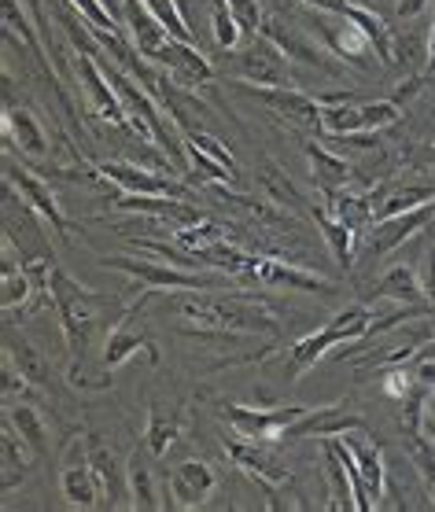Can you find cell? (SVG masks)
<instances>
[{
  "mask_svg": "<svg viewBox=\"0 0 435 512\" xmlns=\"http://www.w3.org/2000/svg\"><path fill=\"white\" fill-rule=\"evenodd\" d=\"M181 317L207 332H273L277 317L262 299H247L244 291L233 295H211V299H185Z\"/></svg>",
  "mask_w": 435,
  "mask_h": 512,
  "instance_id": "6da1fadb",
  "label": "cell"
},
{
  "mask_svg": "<svg viewBox=\"0 0 435 512\" xmlns=\"http://www.w3.org/2000/svg\"><path fill=\"white\" fill-rule=\"evenodd\" d=\"M107 269H122L130 273L144 291H222L229 284H236V277L222 273L211 277L207 269H181L166 258H141V255H107Z\"/></svg>",
  "mask_w": 435,
  "mask_h": 512,
  "instance_id": "7a4b0ae2",
  "label": "cell"
},
{
  "mask_svg": "<svg viewBox=\"0 0 435 512\" xmlns=\"http://www.w3.org/2000/svg\"><path fill=\"white\" fill-rule=\"evenodd\" d=\"M52 306H56L59 314V328H63L67 350H71L74 358H85V347H89L96 317L104 310V299L56 266V273H52Z\"/></svg>",
  "mask_w": 435,
  "mask_h": 512,
  "instance_id": "3957f363",
  "label": "cell"
},
{
  "mask_svg": "<svg viewBox=\"0 0 435 512\" xmlns=\"http://www.w3.org/2000/svg\"><path fill=\"white\" fill-rule=\"evenodd\" d=\"M373 325H377V317H373V310H369L365 303L347 306L343 314L332 317L329 325H321L318 332H310V336H303L299 343H295L292 347V376H303L306 369H314L329 350L362 343Z\"/></svg>",
  "mask_w": 435,
  "mask_h": 512,
  "instance_id": "277c9868",
  "label": "cell"
},
{
  "mask_svg": "<svg viewBox=\"0 0 435 512\" xmlns=\"http://www.w3.org/2000/svg\"><path fill=\"white\" fill-rule=\"evenodd\" d=\"M233 70L240 82L255 85V89H295L292 74H288V56H284L281 48L273 45L266 34H255L251 37V45L236 52Z\"/></svg>",
  "mask_w": 435,
  "mask_h": 512,
  "instance_id": "5b68a950",
  "label": "cell"
},
{
  "mask_svg": "<svg viewBox=\"0 0 435 512\" xmlns=\"http://www.w3.org/2000/svg\"><path fill=\"white\" fill-rule=\"evenodd\" d=\"M225 454L233 457V465L240 468V472H247L255 483H262L266 494H273V490L284 487V483L292 479V465H288L266 439H251V435H240V431H236V435L225 439Z\"/></svg>",
  "mask_w": 435,
  "mask_h": 512,
  "instance_id": "8992f818",
  "label": "cell"
},
{
  "mask_svg": "<svg viewBox=\"0 0 435 512\" xmlns=\"http://www.w3.org/2000/svg\"><path fill=\"white\" fill-rule=\"evenodd\" d=\"M93 170L104 177L107 185L122 188V192H133V196H174V199H192V192L181 181L177 174H163V170H148V166H137V163H93Z\"/></svg>",
  "mask_w": 435,
  "mask_h": 512,
  "instance_id": "52a82bcc",
  "label": "cell"
},
{
  "mask_svg": "<svg viewBox=\"0 0 435 512\" xmlns=\"http://www.w3.org/2000/svg\"><path fill=\"white\" fill-rule=\"evenodd\" d=\"M4 185L12 188V192H19V199L34 210L37 218H41V222H45L59 240H67V236H71V225H67V218H63L56 196L48 192V185L34 174V170H26V166L15 163L12 155L4 159Z\"/></svg>",
  "mask_w": 435,
  "mask_h": 512,
  "instance_id": "ba28073f",
  "label": "cell"
},
{
  "mask_svg": "<svg viewBox=\"0 0 435 512\" xmlns=\"http://www.w3.org/2000/svg\"><path fill=\"white\" fill-rule=\"evenodd\" d=\"M74 70H78V82H82L85 96H89V107H93L96 115L111 122V126H122V129H133L130 126V115H126V107L118 100L115 85L107 82L104 67H100V59L82 52V48H74Z\"/></svg>",
  "mask_w": 435,
  "mask_h": 512,
  "instance_id": "9c48e42d",
  "label": "cell"
},
{
  "mask_svg": "<svg viewBox=\"0 0 435 512\" xmlns=\"http://www.w3.org/2000/svg\"><path fill=\"white\" fill-rule=\"evenodd\" d=\"M432 222H435V199L432 203H424V207L406 210V214H395V218H388V222H373L369 225V236H365V255L369 258L391 255V251H399L406 240L424 233Z\"/></svg>",
  "mask_w": 435,
  "mask_h": 512,
  "instance_id": "30bf717a",
  "label": "cell"
},
{
  "mask_svg": "<svg viewBox=\"0 0 435 512\" xmlns=\"http://www.w3.org/2000/svg\"><path fill=\"white\" fill-rule=\"evenodd\" d=\"M303 406H273V409H251V406H222V417L233 424L240 435H251V439H266V443H277L284 439V431L292 428L295 420L303 417Z\"/></svg>",
  "mask_w": 435,
  "mask_h": 512,
  "instance_id": "8fae6325",
  "label": "cell"
},
{
  "mask_svg": "<svg viewBox=\"0 0 435 512\" xmlns=\"http://www.w3.org/2000/svg\"><path fill=\"white\" fill-rule=\"evenodd\" d=\"M59 490H63L71 509H107L104 487H100V479L89 465L85 443L71 446V457L63 461V472H59Z\"/></svg>",
  "mask_w": 435,
  "mask_h": 512,
  "instance_id": "7c38bea8",
  "label": "cell"
},
{
  "mask_svg": "<svg viewBox=\"0 0 435 512\" xmlns=\"http://www.w3.org/2000/svg\"><path fill=\"white\" fill-rule=\"evenodd\" d=\"M214 490H218V472L207 461H196V457L181 461L166 479V494H170L174 509H200L214 498Z\"/></svg>",
  "mask_w": 435,
  "mask_h": 512,
  "instance_id": "4fadbf2b",
  "label": "cell"
},
{
  "mask_svg": "<svg viewBox=\"0 0 435 512\" xmlns=\"http://www.w3.org/2000/svg\"><path fill=\"white\" fill-rule=\"evenodd\" d=\"M85 454H89V465H93L100 487H104L107 509H126L133 505L130 494V468H122L118 454L100 439V435H85Z\"/></svg>",
  "mask_w": 435,
  "mask_h": 512,
  "instance_id": "5bb4252c",
  "label": "cell"
},
{
  "mask_svg": "<svg viewBox=\"0 0 435 512\" xmlns=\"http://www.w3.org/2000/svg\"><path fill=\"white\" fill-rule=\"evenodd\" d=\"M347 431H369V424L347 406H321L306 409L303 417L284 431V439H336V435H347Z\"/></svg>",
  "mask_w": 435,
  "mask_h": 512,
  "instance_id": "9a60e30c",
  "label": "cell"
},
{
  "mask_svg": "<svg viewBox=\"0 0 435 512\" xmlns=\"http://www.w3.org/2000/svg\"><path fill=\"white\" fill-rule=\"evenodd\" d=\"M314 30H318L321 45L329 48L332 56L354 59V63H365V56H373L369 37H365L343 12H318L314 15Z\"/></svg>",
  "mask_w": 435,
  "mask_h": 512,
  "instance_id": "2e32d148",
  "label": "cell"
},
{
  "mask_svg": "<svg viewBox=\"0 0 435 512\" xmlns=\"http://www.w3.org/2000/svg\"><path fill=\"white\" fill-rule=\"evenodd\" d=\"M155 63H159L181 89L214 82V63L203 56L196 45H189V41H174V37H170V41L163 45V52L155 56Z\"/></svg>",
  "mask_w": 435,
  "mask_h": 512,
  "instance_id": "e0dca14e",
  "label": "cell"
},
{
  "mask_svg": "<svg viewBox=\"0 0 435 512\" xmlns=\"http://www.w3.org/2000/svg\"><path fill=\"white\" fill-rule=\"evenodd\" d=\"M122 26H126L130 45L137 48V56L141 59H155L159 52H163L166 41H170L166 26L155 19L152 8H148L144 0H126V4H122Z\"/></svg>",
  "mask_w": 435,
  "mask_h": 512,
  "instance_id": "ac0fdd59",
  "label": "cell"
},
{
  "mask_svg": "<svg viewBox=\"0 0 435 512\" xmlns=\"http://www.w3.org/2000/svg\"><path fill=\"white\" fill-rule=\"evenodd\" d=\"M137 306H141V303H137ZM137 306H133L130 314H126L115 328H111V336H107V343H104V358H100V361H104L111 373H115L118 365H126V361H130L137 350H141V354H148V361H152V365H159V347H155L152 339L144 336L141 328H133Z\"/></svg>",
  "mask_w": 435,
  "mask_h": 512,
  "instance_id": "d6986e66",
  "label": "cell"
},
{
  "mask_svg": "<svg viewBox=\"0 0 435 512\" xmlns=\"http://www.w3.org/2000/svg\"><path fill=\"white\" fill-rule=\"evenodd\" d=\"M255 280H259V284H281V288L310 291V295H332V291H336V284H332V280L318 277V273H310L306 266H292V262L266 258V255H259Z\"/></svg>",
  "mask_w": 435,
  "mask_h": 512,
  "instance_id": "ffe728a7",
  "label": "cell"
},
{
  "mask_svg": "<svg viewBox=\"0 0 435 512\" xmlns=\"http://www.w3.org/2000/svg\"><path fill=\"white\" fill-rule=\"evenodd\" d=\"M4 140L12 148H19L23 155H30V159H48V152H52L45 129H41V122H37V115L30 107L4 104Z\"/></svg>",
  "mask_w": 435,
  "mask_h": 512,
  "instance_id": "44dd1931",
  "label": "cell"
},
{
  "mask_svg": "<svg viewBox=\"0 0 435 512\" xmlns=\"http://www.w3.org/2000/svg\"><path fill=\"white\" fill-rule=\"evenodd\" d=\"M340 439H343V446L351 450L354 465H358V472H362L365 487H369L373 501L380 505V498H384V487H388V465H384L380 446L369 439V431H347V435H340Z\"/></svg>",
  "mask_w": 435,
  "mask_h": 512,
  "instance_id": "7402d4cb",
  "label": "cell"
},
{
  "mask_svg": "<svg viewBox=\"0 0 435 512\" xmlns=\"http://www.w3.org/2000/svg\"><path fill=\"white\" fill-rule=\"evenodd\" d=\"M303 155H306V163H310V174H314V185H318L321 196H332V192H340V188L351 185L354 170L343 163V155L325 148L321 140H306Z\"/></svg>",
  "mask_w": 435,
  "mask_h": 512,
  "instance_id": "603a6c76",
  "label": "cell"
},
{
  "mask_svg": "<svg viewBox=\"0 0 435 512\" xmlns=\"http://www.w3.org/2000/svg\"><path fill=\"white\" fill-rule=\"evenodd\" d=\"M373 299H395V303H402V306H428V310H435L421 273L413 266H406V262H402V266H391L388 273L380 277Z\"/></svg>",
  "mask_w": 435,
  "mask_h": 512,
  "instance_id": "cb8c5ba5",
  "label": "cell"
},
{
  "mask_svg": "<svg viewBox=\"0 0 435 512\" xmlns=\"http://www.w3.org/2000/svg\"><path fill=\"white\" fill-rule=\"evenodd\" d=\"M262 34L270 37L273 45L281 48L284 56L295 59V63H306V67H321L329 70V59H325V52H321L318 45H310L299 30H292V26L284 23V19H277V15H270L266 23H262Z\"/></svg>",
  "mask_w": 435,
  "mask_h": 512,
  "instance_id": "d4e9b609",
  "label": "cell"
},
{
  "mask_svg": "<svg viewBox=\"0 0 435 512\" xmlns=\"http://www.w3.org/2000/svg\"><path fill=\"white\" fill-rule=\"evenodd\" d=\"M0 19H4V37H8V41H19V48H26V52L37 59V67L56 78V70H52V63H48V56H45V45H41V34L30 26L26 12L19 8V0H0Z\"/></svg>",
  "mask_w": 435,
  "mask_h": 512,
  "instance_id": "484cf974",
  "label": "cell"
},
{
  "mask_svg": "<svg viewBox=\"0 0 435 512\" xmlns=\"http://www.w3.org/2000/svg\"><path fill=\"white\" fill-rule=\"evenodd\" d=\"M391 56L402 67L406 78H428L432 74V56H428V34L424 30H402L391 41Z\"/></svg>",
  "mask_w": 435,
  "mask_h": 512,
  "instance_id": "4316f807",
  "label": "cell"
},
{
  "mask_svg": "<svg viewBox=\"0 0 435 512\" xmlns=\"http://www.w3.org/2000/svg\"><path fill=\"white\" fill-rule=\"evenodd\" d=\"M310 214H314V222L321 225V236H325V244H329L332 258H336L343 269L354 266V255H358V240H362V233H358V229H351L347 222H340V218H332L325 207H314Z\"/></svg>",
  "mask_w": 435,
  "mask_h": 512,
  "instance_id": "83f0119b",
  "label": "cell"
},
{
  "mask_svg": "<svg viewBox=\"0 0 435 512\" xmlns=\"http://www.w3.org/2000/svg\"><path fill=\"white\" fill-rule=\"evenodd\" d=\"M343 15L369 37L373 56H377L380 63H395V56H391V41H395V34L388 30V19H384V15H377L373 8H365V4H343Z\"/></svg>",
  "mask_w": 435,
  "mask_h": 512,
  "instance_id": "f1b7e54d",
  "label": "cell"
},
{
  "mask_svg": "<svg viewBox=\"0 0 435 512\" xmlns=\"http://www.w3.org/2000/svg\"><path fill=\"white\" fill-rule=\"evenodd\" d=\"M435 199V185H395L380 199H373V222H388L395 214H406L413 207H424Z\"/></svg>",
  "mask_w": 435,
  "mask_h": 512,
  "instance_id": "f546056e",
  "label": "cell"
},
{
  "mask_svg": "<svg viewBox=\"0 0 435 512\" xmlns=\"http://www.w3.org/2000/svg\"><path fill=\"white\" fill-rule=\"evenodd\" d=\"M325 210L332 218L347 222L351 229H358V233H369V225H373V196H365V192L340 188V192L325 196Z\"/></svg>",
  "mask_w": 435,
  "mask_h": 512,
  "instance_id": "4dcf8cb0",
  "label": "cell"
},
{
  "mask_svg": "<svg viewBox=\"0 0 435 512\" xmlns=\"http://www.w3.org/2000/svg\"><path fill=\"white\" fill-rule=\"evenodd\" d=\"M34 450L26 446V439L15 431V424L4 417L0 424V468H4V490H12L15 483V472H26V468L34 465Z\"/></svg>",
  "mask_w": 435,
  "mask_h": 512,
  "instance_id": "1f68e13d",
  "label": "cell"
},
{
  "mask_svg": "<svg viewBox=\"0 0 435 512\" xmlns=\"http://www.w3.org/2000/svg\"><path fill=\"white\" fill-rule=\"evenodd\" d=\"M4 358L12 361L15 369L37 387V391H45L48 387V361L37 354V347H30L23 336H15L12 328H8V336H4Z\"/></svg>",
  "mask_w": 435,
  "mask_h": 512,
  "instance_id": "d6a6232c",
  "label": "cell"
},
{
  "mask_svg": "<svg viewBox=\"0 0 435 512\" xmlns=\"http://www.w3.org/2000/svg\"><path fill=\"white\" fill-rule=\"evenodd\" d=\"M30 299H34V284L26 277V269L23 266L15 269L8 251H4V269H0V306H4V314L12 317L15 310H19V317H23Z\"/></svg>",
  "mask_w": 435,
  "mask_h": 512,
  "instance_id": "836d02e7",
  "label": "cell"
},
{
  "mask_svg": "<svg viewBox=\"0 0 435 512\" xmlns=\"http://www.w3.org/2000/svg\"><path fill=\"white\" fill-rule=\"evenodd\" d=\"M4 417L12 420L15 431L23 435L26 446H30V450H34L37 457L48 454V424H45V417H41V413H37L34 406H26V402H12Z\"/></svg>",
  "mask_w": 435,
  "mask_h": 512,
  "instance_id": "e575fe53",
  "label": "cell"
},
{
  "mask_svg": "<svg viewBox=\"0 0 435 512\" xmlns=\"http://www.w3.org/2000/svg\"><path fill=\"white\" fill-rule=\"evenodd\" d=\"M321 133H325V137H351V133H365L362 104H354V100L321 104Z\"/></svg>",
  "mask_w": 435,
  "mask_h": 512,
  "instance_id": "d590c367",
  "label": "cell"
},
{
  "mask_svg": "<svg viewBox=\"0 0 435 512\" xmlns=\"http://www.w3.org/2000/svg\"><path fill=\"white\" fill-rule=\"evenodd\" d=\"M325 479H329V498H332V509H354V483H351V472L343 465V457L325 443Z\"/></svg>",
  "mask_w": 435,
  "mask_h": 512,
  "instance_id": "8d00e7d4",
  "label": "cell"
},
{
  "mask_svg": "<svg viewBox=\"0 0 435 512\" xmlns=\"http://www.w3.org/2000/svg\"><path fill=\"white\" fill-rule=\"evenodd\" d=\"M218 240H229V236H225V225H218L214 218H203V222L185 225V229H177L174 233V244L181 247V251L196 255V258H200L207 247L218 244Z\"/></svg>",
  "mask_w": 435,
  "mask_h": 512,
  "instance_id": "74e56055",
  "label": "cell"
},
{
  "mask_svg": "<svg viewBox=\"0 0 435 512\" xmlns=\"http://www.w3.org/2000/svg\"><path fill=\"white\" fill-rule=\"evenodd\" d=\"M130 494H133V509H163V501L155 494V476L144 454H133L130 457Z\"/></svg>",
  "mask_w": 435,
  "mask_h": 512,
  "instance_id": "f35d334b",
  "label": "cell"
},
{
  "mask_svg": "<svg viewBox=\"0 0 435 512\" xmlns=\"http://www.w3.org/2000/svg\"><path fill=\"white\" fill-rule=\"evenodd\" d=\"M144 443H148V454L152 457H166L177 443V420L166 417L159 406H152V413H148V428H144Z\"/></svg>",
  "mask_w": 435,
  "mask_h": 512,
  "instance_id": "ab89813d",
  "label": "cell"
},
{
  "mask_svg": "<svg viewBox=\"0 0 435 512\" xmlns=\"http://www.w3.org/2000/svg\"><path fill=\"white\" fill-rule=\"evenodd\" d=\"M211 37L214 45L225 48V52H233L240 45V37H244V30H240V23H236V15L229 12L225 0H211Z\"/></svg>",
  "mask_w": 435,
  "mask_h": 512,
  "instance_id": "60d3db41",
  "label": "cell"
},
{
  "mask_svg": "<svg viewBox=\"0 0 435 512\" xmlns=\"http://www.w3.org/2000/svg\"><path fill=\"white\" fill-rule=\"evenodd\" d=\"M185 144H192V148H200L207 159H214L218 166H225L233 177H240V166H236L233 152H229V144H222V140L214 137V133H207V129H185Z\"/></svg>",
  "mask_w": 435,
  "mask_h": 512,
  "instance_id": "b9f144b4",
  "label": "cell"
},
{
  "mask_svg": "<svg viewBox=\"0 0 435 512\" xmlns=\"http://www.w3.org/2000/svg\"><path fill=\"white\" fill-rule=\"evenodd\" d=\"M144 4L152 8V15L166 26V34L174 37V41H189V45H196V34L189 30L185 15H181V8H177L181 0H144Z\"/></svg>",
  "mask_w": 435,
  "mask_h": 512,
  "instance_id": "7bdbcfd3",
  "label": "cell"
},
{
  "mask_svg": "<svg viewBox=\"0 0 435 512\" xmlns=\"http://www.w3.org/2000/svg\"><path fill=\"white\" fill-rule=\"evenodd\" d=\"M74 12L82 15L85 23H93V30H104V34H126V26L118 23L115 15L107 12L104 0H67Z\"/></svg>",
  "mask_w": 435,
  "mask_h": 512,
  "instance_id": "ee69618b",
  "label": "cell"
},
{
  "mask_svg": "<svg viewBox=\"0 0 435 512\" xmlns=\"http://www.w3.org/2000/svg\"><path fill=\"white\" fill-rule=\"evenodd\" d=\"M399 118H402L399 100H373V104H362L365 133H380V129L399 126Z\"/></svg>",
  "mask_w": 435,
  "mask_h": 512,
  "instance_id": "f6af8a7d",
  "label": "cell"
},
{
  "mask_svg": "<svg viewBox=\"0 0 435 512\" xmlns=\"http://www.w3.org/2000/svg\"><path fill=\"white\" fill-rule=\"evenodd\" d=\"M229 4V12L236 15V23L244 34H262V23H266V15H262V4L259 0H225Z\"/></svg>",
  "mask_w": 435,
  "mask_h": 512,
  "instance_id": "bcb514c9",
  "label": "cell"
},
{
  "mask_svg": "<svg viewBox=\"0 0 435 512\" xmlns=\"http://www.w3.org/2000/svg\"><path fill=\"white\" fill-rule=\"evenodd\" d=\"M0 391H4V406H12L15 395L23 398V395H30V391H37V387L30 384V380H26V376L19 373V369H15L12 361L4 358V387H0Z\"/></svg>",
  "mask_w": 435,
  "mask_h": 512,
  "instance_id": "7dc6e473",
  "label": "cell"
},
{
  "mask_svg": "<svg viewBox=\"0 0 435 512\" xmlns=\"http://www.w3.org/2000/svg\"><path fill=\"white\" fill-rule=\"evenodd\" d=\"M413 380H417V376H413L410 369H402V365H388V373H384V395L388 398H410Z\"/></svg>",
  "mask_w": 435,
  "mask_h": 512,
  "instance_id": "c3c4849f",
  "label": "cell"
},
{
  "mask_svg": "<svg viewBox=\"0 0 435 512\" xmlns=\"http://www.w3.org/2000/svg\"><path fill=\"white\" fill-rule=\"evenodd\" d=\"M185 159H189V163L196 166V170H200L207 181H236V177L229 174L225 166H218L214 159H207V155H203L200 148H192V144H185Z\"/></svg>",
  "mask_w": 435,
  "mask_h": 512,
  "instance_id": "681fc988",
  "label": "cell"
},
{
  "mask_svg": "<svg viewBox=\"0 0 435 512\" xmlns=\"http://www.w3.org/2000/svg\"><path fill=\"white\" fill-rule=\"evenodd\" d=\"M262 185L273 188V192L284 199V207H299V203H303V199H299V192L292 188V181H288V174H281L277 166H266V177H262Z\"/></svg>",
  "mask_w": 435,
  "mask_h": 512,
  "instance_id": "f907efd6",
  "label": "cell"
},
{
  "mask_svg": "<svg viewBox=\"0 0 435 512\" xmlns=\"http://www.w3.org/2000/svg\"><path fill=\"white\" fill-rule=\"evenodd\" d=\"M435 0H399V8H395V15L399 19H417L421 12H428Z\"/></svg>",
  "mask_w": 435,
  "mask_h": 512,
  "instance_id": "816d5d0a",
  "label": "cell"
},
{
  "mask_svg": "<svg viewBox=\"0 0 435 512\" xmlns=\"http://www.w3.org/2000/svg\"><path fill=\"white\" fill-rule=\"evenodd\" d=\"M417 384H424V387H432L435 391V358H424V361H417Z\"/></svg>",
  "mask_w": 435,
  "mask_h": 512,
  "instance_id": "f5cc1de1",
  "label": "cell"
},
{
  "mask_svg": "<svg viewBox=\"0 0 435 512\" xmlns=\"http://www.w3.org/2000/svg\"><path fill=\"white\" fill-rule=\"evenodd\" d=\"M306 8H314V12H343V4L347 0H303Z\"/></svg>",
  "mask_w": 435,
  "mask_h": 512,
  "instance_id": "db71d44e",
  "label": "cell"
},
{
  "mask_svg": "<svg viewBox=\"0 0 435 512\" xmlns=\"http://www.w3.org/2000/svg\"><path fill=\"white\" fill-rule=\"evenodd\" d=\"M421 417H424V424H428V428H432V435H435V391L421 402Z\"/></svg>",
  "mask_w": 435,
  "mask_h": 512,
  "instance_id": "11a10c76",
  "label": "cell"
},
{
  "mask_svg": "<svg viewBox=\"0 0 435 512\" xmlns=\"http://www.w3.org/2000/svg\"><path fill=\"white\" fill-rule=\"evenodd\" d=\"M104 4H107V12L115 15L118 23H122V4H126V0H104Z\"/></svg>",
  "mask_w": 435,
  "mask_h": 512,
  "instance_id": "9f6ffc18",
  "label": "cell"
},
{
  "mask_svg": "<svg viewBox=\"0 0 435 512\" xmlns=\"http://www.w3.org/2000/svg\"><path fill=\"white\" fill-rule=\"evenodd\" d=\"M424 159H428V163L435 166V144H428V148H424Z\"/></svg>",
  "mask_w": 435,
  "mask_h": 512,
  "instance_id": "6f0895ef",
  "label": "cell"
}]
</instances>
